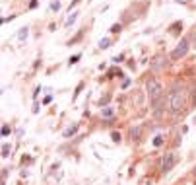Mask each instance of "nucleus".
I'll return each instance as SVG.
<instances>
[{
  "label": "nucleus",
  "mask_w": 196,
  "mask_h": 185,
  "mask_svg": "<svg viewBox=\"0 0 196 185\" xmlns=\"http://www.w3.org/2000/svg\"><path fill=\"white\" fill-rule=\"evenodd\" d=\"M169 105H171L173 113H181L184 111V105H187V92H184L183 86H175L169 94Z\"/></svg>",
  "instance_id": "1"
},
{
  "label": "nucleus",
  "mask_w": 196,
  "mask_h": 185,
  "mask_svg": "<svg viewBox=\"0 0 196 185\" xmlns=\"http://www.w3.org/2000/svg\"><path fill=\"white\" fill-rule=\"evenodd\" d=\"M146 92H148V98H150V102L155 103L157 99L163 96V86H161V82L157 80V78H150V80L146 82Z\"/></svg>",
  "instance_id": "2"
},
{
  "label": "nucleus",
  "mask_w": 196,
  "mask_h": 185,
  "mask_svg": "<svg viewBox=\"0 0 196 185\" xmlns=\"http://www.w3.org/2000/svg\"><path fill=\"white\" fill-rule=\"evenodd\" d=\"M177 162H179V156L175 154V152H167V154L163 156V160H161V172L169 173L175 166H177Z\"/></svg>",
  "instance_id": "3"
},
{
  "label": "nucleus",
  "mask_w": 196,
  "mask_h": 185,
  "mask_svg": "<svg viewBox=\"0 0 196 185\" xmlns=\"http://www.w3.org/2000/svg\"><path fill=\"white\" fill-rule=\"evenodd\" d=\"M187 53H188V41H187V39H181V43H179V45L173 49L171 59H173V61H179V59H183Z\"/></svg>",
  "instance_id": "4"
},
{
  "label": "nucleus",
  "mask_w": 196,
  "mask_h": 185,
  "mask_svg": "<svg viewBox=\"0 0 196 185\" xmlns=\"http://www.w3.org/2000/svg\"><path fill=\"white\" fill-rule=\"evenodd\" d=\"M165 65H167V57L165 55H157L155 59L151 61V68H153V70H161V68H165Z\"/></svg>",
  "instance_id": "5"
},
{
  "label": "nucleus",
  "mask_w": 196,
  "mask_h": 185,
  "mask_svg": "<svg viewBox=\"0 0 196 185\" xmlns=\"http://www.w3.org/2000/svg\"><path fill=\"white\" fill-rule=\"evenodd\" d=\"M116 115V109L113 107V105H105V107H101V117L103 119H113Z\"/></svg>",
  "instance_id": "6"
},
{
  "label": "nucleus",
  "mask_w": 196,
  "mask_h": 185,
  "mask_svg": "<svg viewBox=\"0 0 196 185\" xmlns=\"http://www.w3.org/2000/svg\"><path fill=\"white\" fill-rule=\"evenodd\" d=\"M78 127H80V125H78V123H74V125H70V127H68V129L64 131V133H62V136H64V139H70V136H74V135L78 133Z\"/></svg>",
  "instance_id": "7"
},
{
  "label": "nucleus",
  "mask_w": 196,
  "mask_h": 185,
  "mask_svg": "<svg viewBox=\"0 0 196 185\" xmlns=\"http://www.w3.org/2000/svg\"><path fill=\"white\" fill-rule=\"evenodd\" d=\"M140 133H142V127H140V125L132 127V129H130V136H132V140H138V139H140Z\"/></svg>",
  "instance_id": "8"
},
{
  "label": "nucleus",
  "mask_w": 196,
  "mask_h": 185,
  "mask_svg": "<svg viewBox=\"0 0 196 185\" xmlns=\"http://www.w3.org/2000/svg\"><path fill=\"white\" fill-rule=\"evenodd\" d=\"M97 47H99V49H109V47H111V39H109V37H103V39H99V43H97Z\"/></svg>",
  "instance_id": "9"
},
{
  "label": "nucleus",
  "mask_w": 196,
  "mask_h": 185,
  "mask_svg": "<svg viewBox=\"0 0 196 185\" xmlns=\"http://www.w3.org/2000/svg\"><path fill=\"white\" fill-rule=\"evenodd\" d=\"M76 20H78V12H70V16H68V18H66L64 25H66V28H70V25H72L74 22H76Z\"/></svg>",
  "instance_id": "10"
},
{
  "label": "nucleus",
  "mask_w": 196,
  "mask_h": 185,
  "mask_svg": "<svg viewBox=\"0 0 196 185\" xmlns=\"http://www.w3.org/2000/svg\"><path fill=\"white\" fill-rule=\"evenodd\" d=\"M27 37H29V28H22V29L18 31V39L20 41H25Z\"/></svg>",
  "instance_id": "11"
},
{
  "label": "nucleus",
  "mask_w": 196,
  "mask_h": 185,
  "mask_svg": "<svg viewBox=\"0 0 196 185\" xmlns=\"http://www.w3.org/2000/svg\"><path fill=\"white\" fill-rule=\"evenodd\" d=\"M10 152H12L10 144H6V142H4V144H2V158H8V156H10Z\"/></svg>",
  "instance_id": "12"
},
{
  "label": "nucleus",
  "mask_w": 196,
  "mask_h": 185,
  "mask_svg": "<svg viewBox=\"0 0 196 185\" xmlns=\"http://www.w3.org/2000/svg\"><path fill=\"white\" fill-rule=\"evenodd\" d=\"M120 29H123L120 24H113V25H111V33H120Z\"/></svg>",
  "instance_id": "13"
},
{
  "label": "nucleus",
  "mask_w": 196,
  "mask_h": 185,
  "mask_svg": "<svg viewBox=\"0 0 196 185\" xmlns=\"http://www.w3.org/2000/svg\"><path fill=\"white\" fill-rule=\"evenodd\" d=\"M80 57H82V55H74V57H70V61H68V66H74L78 61H80Z\"/></svg>",
  "instance_id": "14"
},
{
  "label": "nucleus",
  "mask_w": 196,
  "mask_h": 185,
  "mask_svg": "<svg viewBox=\"0 0 196 185\" xmlns=\"http://www.w3.org/2000/svg\"><path fill=\"white\" fill-rule=\"evenodd\" d=\"M111 140H113V142H120V133H111Z\"/></svg>",
  "instance_id": "15"
},
{
  "label": "nucleus",
  "mask_w": 196,
  "mask_h": 185,
  "mask_svg": "<svg viewBox=\"0 0 196 185\" xmlns=\"http://www.w3.org/2000/svg\"><path fill=\"white\" fill-rule=\"evenodd\" d=\"M51 10H52V12H58V10H60V2H58V0H56V2H52L51 4Z\"/></svg>",
  "instance_id": "16"
},
{
  "label": "nucleus",
  "mask_w": 196,
  "mask_h": 185,
  "mask_svg": "<svg viewBox=\"0 0 196 185\" xmlns=\"http://www.w3.org/2000/svg\"><path fill=\"white\" fill-rule=\"evenodd\" d=\"M163 144V136H155L153 139V146H161Z\"/></svg>",
  "instance_id": "17"
},
{
  "label": "nucleus",
  "mask_w": 196,
  "mask_h": 185,
  "mask_svg": "<svg viewBox=\"0 0 196 185\" xmlns=\"http://www.w3.org/2000/svg\"><path fill=\"white\" fill-rule=\"evenodd\" d=\"M10 135V127L8 125H2V136H8Z\"/></svg>",
  "instance_id": "18"
},
{
  "label": "nucleus",
  "mask_w": 196,
  "mask_h": 185,
  "mask_svg": "<svg viewBox=\"0 0 196 185\" xmlns=\"http://www.w3.org/2000/svg\"><path fill=\"white\" fill-rule=\"evenodd\" d=\"M82 88H84V84H78V88H76V92H74V99H76L78 96H80V92H82Z\"/></svg>",
  "instance_id": "19"
},
{
  "label": "nucleus",
  "mask_w": 196,
  "mask_h": 185,
  "mask_svg": "<svg viewBox=\"0 0 196 185\" xmlns=\"http://www.w3.org/2000/svg\"><path fill=\"white\" fill-rule=\"evenodd\" d=\"M51 102H52V98H51V96H47V98L43 99V105H49Z\"/></svg>",
  "instance_id": "20"
},
{
  "label": "nucleus",
  "mask_w": 196,
  "mask_h": 185,
  "mask_svg": "<svg viewBox=\"0 0 196 185\" xmlns=\"http://www.w3.org/2000/svg\"><path fill=\"white\" fill-rule=\"evenodd\" d=\"M80 2H82V0H72V4H70V12H72V8L76 6V4H80Z\"/></svg>",
  "instance_id": "21"
},
{
  "label": "nucleus",
  "mask_w": 196,
  "mask_h": 185,
  "mask_svg": "<svg viewBox=\"0 0 196 185\" xmlns=\"http://www.w3.org/2000/svg\"><path fill=\"white\" fill-rule=\"evenodd\" d=\"M29 8H31V10L37 8V0H31V2H29Z\"/></svg>",
  "instance_id": "22"
},
{
  "label": "nucleus",
  "mask_w": 196,
  "mask_h": 185,
  "mask_svg": "<svg viewBox=\"0 0 196 185\" xmlns=\"http://www.w3.org/2000/svg\"><path fill=\"white\" fill-rule=\"evenodd\" d=\"M128 86H130V80H124V82H123V90H126Z\"/></svg>",
  "instance_id": "23"
},
{
  "label": "nucleus",
  "mask_w": 196,
  "mask_h": 185,
  "mask_svg": "<svg viewBox=\"0 0 196 185\" xmlns=\"http://www.w3.org/2000/svg\"><path fill=\"white\" fill-rule=\"evenodd\" d=\"M111 61H113V62H119V61H123V55H120V57H113Z\"/></svg>",
  "instance_id": "24"
},
{
  "label": "nucleus",
  "mask_w": 196,
  "mask_h": 185,
  "mask_svg": "<svg viewBox=\"0 0 196 185\" xmlns=\"http://www.w3.org/2000/svg\"><path fill=\"white\" fill-rule=\"evenodd\" d=\"M192 102H194V103H196V86H194V88H192Z\"/></svg>",
  "instance_id": "25"
},
{
  "label": "nucleus",
  "mask_w": 196,
  "mask_h": 185,
  "mask_svg": "<svg viewBox=\"0 0 196 185\" xmlns=\"http://www.w3.org/2000/svg\"><path fill=\"white\" fill-rule=\"evenodd\" d=\"M177 2H183V4H187V2H188V0H177Z\"/></svg>",
  "instance_id": "26"
},
{
  "label": "nucleus",
  "mask_w": 196,
  "mask_h": 185,
  "mask_svg": "<svg viewBox=\"0 0 196 185\" xmlns=\"http://www.w3.org/2000/svg\"><path fill=\"white\" fill-rule=\"evenodd\" d=\"M194 176H196V168H194Z\"/></svg>",
  "instance_id": "27"
}]
</instances>
